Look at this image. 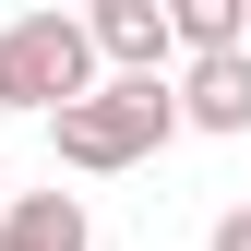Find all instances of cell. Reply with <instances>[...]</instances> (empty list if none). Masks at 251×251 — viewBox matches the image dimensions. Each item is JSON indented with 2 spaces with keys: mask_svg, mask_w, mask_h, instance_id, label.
Segmentation results:
<instances>
[{
  "mask_svg": "<svg viewBox=\"0 0 251 251\" xmlns=\"http://www.w3.org/2000/svg\"><path fill=\"white\" fill-rule=\"evenodd\" d=\"M48 132H60V168H144V155L179 132V96L168 84H96V96H72Z\"/></svg>",
  "mask_w": 251,
  "mask_h": 251,
  "instance_id": "6da1fadb",
  "label": "cell"
},
{
  "mask_svg": "<svg viewBox=\"0 0 251 251\" xmlns=\"http://www.w3.org/2000/svg\"><path fill=\"white\" fill-rule=\"evenodd\" d=\"M96 96V48H84V12H24L0 24V108H72Z\"/></svg>",
  "mask_w": 251,
  "mask_h": 251,
  "instance_id": "7a4b0ae2",
  "label": "cell"
},
{
  "mask_svg": "<svg viewBox=\"0 0 251 251\" xmlns=\"http://www.w3.org/2000/svg\"><path fill=\"white\" fill-rule=\"evenodd\" d=\"M84 48L120 60V84H168V0H96L84 12Z\"/></svg>",
  "mask_w": 251,
  "mask_h": 251,
  "instance_id": "3957f363",
  "label": "cell"
},
{
  "mask_svg": "<svg viewBox=\"0 0 251 251\" xmlns=\"http://www.w3.org/2000/svg\"><path fill=\"white\" fill-rule=\"evenodd\" d=\"M168 96H179V120H192V132H251V48H227V60H192Z\"/></svg>",
  "mask_w": 251,
  "mask_h": 251,
  "instance_id": "277c9868",
  "label": "cell"
},
{
  "mask_svg": "<svg viewBox=\"0 0 251 251\" xmlns=\"http://www.w3.org/2000/svg\"><path fill=\"white\" fill-rule=\"evenodd\" d=\"M96 227H84V203L72 192H24V203H0V251H84Z\"/></svg>",
  "mask_w": 251,
  "mask_h": 251,
  "instance_id": "5b68a950",
  "label": "cell"
},
{
  "mask_svg": "<svg viewBox=\"0 0 251 251\" xmlns=\"http://www.w3.org/2000/svg\"><path fill=\"white\" fill-rule=\"evenodd\" d=\"M215 251H251V203H227V215H215Z\"/></svg>",
  "mask_w": 251,
  "mask_h": 251,
  "instance_id": "8992f818",
  "label": "cell"
}]
</instances>
